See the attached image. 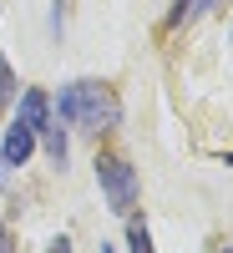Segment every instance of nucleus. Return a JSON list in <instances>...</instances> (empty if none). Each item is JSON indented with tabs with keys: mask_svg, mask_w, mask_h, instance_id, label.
I'll return each mask as SVG.
<instances>
[{
	"mask_svg": "<svg viewBox=\"0 0 233 253\" xmlns=\"http://www.w3.org/2000/svg\"><path fill=\"white\" fill-rule=\"evenodd\" d=\"M127 243H132V253H152V238L142 223H127Z\"/></svg>",
	"mask_w": 233,
	"mask_h": 253,
	"instance_id": "6",
	"label": "nucleus"
},
{
	"mask_svg": "<svg viewBox=\"0 0 233 253\" xmlns=\"http://www.w3.org/2000/svg\"><path fill=\"white\" fill-rule=\"evenodd\" d=\"M56 117L87 126V132H107L117 122V96L101 86V81H76V86H66L56 96Z\"/></svg>",
	"mask_w": 233,
	"mask_h": 253,
	"instance_id": "1",
	"label": "nucleus"
},
{
	"mask_svg": "<svg viewBox=\"0 0 233 253\" xmlns=\"http://www.w3.org/2000/svg\"><path fill=\"white\" fill-rule=\"evenodd\" d=\"M10 101H15V76L5 66V56H0V107H10Z\"/></svg>",
	"mask_w": 233,
	"mask_h": 253,
	"instance_id": "7",
	"label": "nucleus"
},
{
	"mask_svg": "<svg viewBox=\"0 0 233 253\" xmlns=\"http://www.w3.org/2000/svg\"><path fill=\"white\" fill-rule=\"evenodd\" d=\"M46 91H26L20 96V126H31V132H46Z\"/></svg>",
	"mask_w": 233,
	"mask_h": 253,
	"instance_id": "4",
	"label": "nucleus"
},
{
	"mask_svg": "<svg viewBox=\"0 0 233 253\" xmlns=\"http://www.w3.org/2000/svg\"><path fill=\"white\" fill-rule=\"evenodd\" d=\"M51 253H71V243H66V238H56V243H51Z\"/></svg>",
	"mask_w": 233,
	"mask_h": 253,
	"instance_id": "10",
	"label": "nucleus"
},
{
	"mask_svg": "<svg viewBox=\"0 0 233 253\" xmlns=\"http://www.w3.org/2000/svg\"><path fill=\"white\" fill-rule=\"evenodd\" d=\"M223 253H233V248H223Z\"/></svg>",
	"mask_w": 233,
	"mask_h": 253,
	"instance_id": "12",
	"label": "nucleus"
},
{
	"mask_svg": "<svg viewBox=\"0 0 233 253\" xmlns=\"http://www.w3.org/2000/svg\"><path fill=\"white\" fill-rule=\"evenodd\" d=\"M46 152H51L56 162H66V137H61V132H46Z\"/></svg>",
	"mask_w": 233,
	"mask_h": 253,
	"instance_id": "8",
	"label": "nucleus"
},
{
	"mask_svg": "<svg viewBox=\"0 0 233 253\" xmlns=\"http://www.w3.org/2000/svg\"><path fill=\"white\" fill-rule=\"evenodd\" d=\"M36 152V132H31V126H10V132H5V147H0V162H5V167H26V157Z\"/></svg>",
	"mask_w": 233,
	"mask_h": 253,
	"instance_id": "3",
	"label": "nucleus"
},
{
	"mask_svg": "<svg viewBox=\"0 0 233 253\" xmlns=\"http://www.w3.org/2000/svg\"><path fill=\"white\" fill-rule=\"evenodd\" d=\"M101 253H112V248H107V243H101Z\"/></svg>",
	"mask_w": 233,
	"mask_h": 253,
	"instance_id": "11",
	"label": "nucleus"
},
{
	"mask_svg": "<svg viewBox=\"0 0 233 253\" xmlns=\"http://www.w3.org/2000/svg\"><path fill=\"white\" fill-rule=\"evenodd\" d=\"M218 0H178V10L167 15V26H183V20H198L203 10H213Z\"/></svg>",
	"mask_w": 233,
	"mask_h": 253,
	"instance_id": "5",
	"label": "nucleus"
},
{
	"mask_svg": "<svg viewBox=\"0 0 233 253\" xmlns=\"http://www.w3.org/2000/svg\"><path fill=\"white\" fill-rule=\"evenodd\" d=\"M96 182H101V193H107L112 213H132V203H137V172L122 157H101L96 162Z\"/></svg>",
	"mask_w": 233,
	"mask_h": 253,
	"instance_id": "2",
	"label": "nucleus"
},
{
	"mask_svg": "<svg viewBox=\"0 0 233 253\" xmlns=\"http://www.w3.org/2000/svg\"><path fill=\"white\" fill-rule=\"evenodd\" d=\"M0 253H15V248H10V228H5V223H0Z\"/></svg>",
	"mask_w": 233,
	"mask_h": 253,
	"instance_id": "9",
	"label": "nucleus"
}]
</instances>
